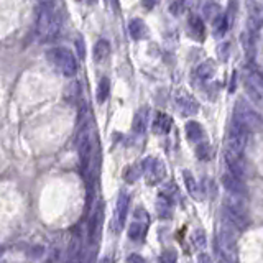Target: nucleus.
<instances>
[{
    "label": "nucleus",
    "mask_w": 263,
    "mask_h": 263,
    "mask_svg": "<svg viewBox=\"0 0 263 263\" xmlns=\"http://www.w3.org/2000/svg\"><path fill=\"white\" fill-rule=\"evenodd\" d=\"M100 263H112V260L109 258V256H105V258H102V261Z\"/></svg>",
    "instance_id": "obj_36"
},
{
    "label": "nucleus",
    "mask_w": 263,
    "mask_h": 263,
    "mask_svg": "<svg viewBox=\"0 0 263 263\" xmlns=\"http://www.w3.org/2000/svg\"><path fill=\"white\" fill-rule=\"evenodd\" d=\"M176 105L178 110L184 117H193L199 112V104H197V100L188 91H179L176 94Z\"/></svg>",
    "instance_id": "obj_9"
},
{
    "label": "nucleus",
    "mask_w": 263,
    "mask_h": 263,
    "mask_svg": "<svg viewBox=\"0 0 263 263\" xmlns=\"http://www.w3.org/2000/svg\"><path fill=\"white\" fill-rule=\"evenodd\" d=\"M248 132H245L242 127L232 122L229 128V137H227V153L232 157H243V150L247 147Z\"/></svg>",
    "instance_id": "obj_4"
},
{
    "label": "nucleus",
    "mask_w": 263,
    "mask_h": 263,
    "mask_svg": "<svg viewBox=\"0 0 263 263\" xmlns=\"http://www.w3.org/2000/svg\"><path fill=\"white\" fill-rule=\"evenodd\" d=\"M82 255V235L79 234L73 235V240H71L69 250H68V263H77Z\"/></svg>",
    "instance_id": "obj_18"
},
{
    "label": "nucleus",
    "mask_w": 263,
    "mask_h": 263,
    "mask_svg": "<svg viewBox=\"0 0 263 263\" xmlns=\"http://www.w3.org/2000/svg\"><path fill=\"white\" fill-rule=\"evenodd\" d=\"M202 14H204V17L206 19H209V20H214L216 17H219L220 15V7L217 4H214V2H211V4H206L204 5V9H202Z\"/></svg>",
    "instance_id": "obj_29"
},
{
    "label": "nucleus",
    "mask_w": 263,
    "mask_h": 263,
    "mask_svg": "<svg viewBox=\"0 0 263 263\" xmlns=\"http://www.w3.org/2000/svg\"><path fill=\"white\" fill-rule=\"evenodd\" d=\"M196 153H197V157H199V160L209 161V160H211V155H212L211 145H209L207 142L199 143V145H197V148H196Z\"/></svg>",
    "instance_id": "obj_28"
},
{
    "label": "nucleus",
    "mask_w": 263,
    "mask_h": 263,
    "mask_svg": "<svg viewBox=\"0 0 263 263\" xmlns=\"http://www.w3.org/2000/svg\"><path fill=\"white\" fill-rule=\"evenodd\" d=\"M229 25H230L229 17H227L225 14H220L219 17H216V19L212 20V33H214V37L219 38V40H222L225 37V33L229 32Z\"/></svg>",
    "instance_id": "obj_20"
},
{
    "label": "nucleus",
    "mask_w": 263,
    "mask_h": 263,
    "mask_svg": "<svg viewBox=\"0 0 263 263\" xmlns=\"http://www.w3.org/2000/svg\"><path fill=\"white\" fill-rule=\"evenodd\" d=\"M76 148H77V153H79L81 170L86 171L92 157V125L89 118H84L81 123L79 132H77V139H76Z\"/></svg>",
    "instance_id": "obj_1"
},
{
    "label": "nucleus",
    "mask_w": 263,
    "mask_h": 263,
    "mask_svg": "<svg viewBox=\"0 0 263 263\" xmlns=\"http://www.w3.org/2000/svg\"><path fill=\"white\" fill-rule=\"evenodd\" d=\"M102 220H104V216H102V207L97 206V207H95V211L92 212L91 225H89V237H91V240L95 242V245H97L99 237H100V229H102Z\"/></svg>",
    "instance_id": "obj_13"
},
{
    "label": "nucleus",
    "mask_w": 263,
    "mask_h": 263,
    "mask_svg": "<svg viewBox=\"0 0 263 263\" xmlns=\"http://www.w3.org/2000/svg\"><path fill=\"white\" fill-rule=\"evenodd\" d=\"M216 69H217L216 63H214L212 59H206L204 63H201L199 66H197V69H196V77H197V79H199L201 82L209 81L214 74H216Z\"/></svg>",
    "instance_id": "obj_19"
},
{
    "label": "nucleus",
    "mask_w": 263,
    "mask_h": 263,
    "mask_svg": "<svg viewBox=\"0 0 263 263\" xmlns=\"http://www.w3.org/2000/svg\"><path fill=\"white\" fill-rule=\"evenodd\" d=\"M186 134H188V139L194 143H199L202 139H204V128H202L201 123H197L194 120L186 123Z\"/></svg>",
    "instance_id": "obj_24"
},
{
    "label": "nucleus",
    "mask_w": 263,
    "mask_h": 263,
    "mask_svg": "<svg viewBox=\"0 0 263 263\" xmlns=\"http://www.w3.org/2000/svg\"><path fill=\"white\" fill-rule=\"evenodd\" d=\"M229 51H230V45L227 43H220L219 48H217V55H219V59L220 61H227L229 59Z\"/></svg>",
    "instance_id": "obj_32"
},
{
    "label": "nucleus",
    "mask_w": 263,
    "mask_h": 263,
    "mask_svg": "<svg viewBox=\"0 0 263 263\" xmlns=\"http://www.w3.org/2000/svg\"><path fill=\"white\" fill-rule=\"evenodd\" d=\"M110 53V45L107 40H99L94 46V61L95 63H102L109 58Z\"/></svg>",
    "instance_id": "obj_23"
},
{
    "label": "nucleus",
    "mask_w": 263,
    "mask_h": 263,
    "mask_svg": "<svg viewBox=\"0 0 263 263\" xmlns=\"http://www.w3.org/2000/svg\"><path fill=\"white\" fill-rule=\"evenodd\" d=\"M76 50H77V53H79L81 59L86 56V45H84V40H82V37H79L76 40Z\"/></svg>",
    "instance_id": "obj_33"
},
{
    "label": "nucleus",
    "mask_w": 263,
    "mask_h": 263,
    "mask_svg": "<svg viewBox=\"0 0 263 263\" xmlns=\"http://www.w3.org/2000/svg\"><path fill=\"white\" fill-rule=\"evenodd\" d=\"M191 240H193L194 247L197 250H204L206 248L207 240H206V234H204V230H202V229H196L193 232V235H191Z\"/></svg>",
    "instance_id": "obj_27"
},
{
    "label": "nucleus",
    "mask_w": 263,
    "mask_h": 263,
    "mask_svg": "<svg viewBox=\"0 0 263 263\" xmlns=\"http://www.w3.org/2000/svg\"><path fill=\"white\" fill-rule=\"evenodd\" d=\"M48 59L66 77H73L77 73V61L74 55L66 48H53L48 51Z\"/></svg>",
    "instance_id": "obj_3"
},
{
    "label": "nucleus",
    "mask_w": 263,
    "mask_h": 263,
    "mask_svg": "<svg viewBox=\"0 0 263 263\" xmlns=\"http://www.w3.org/2000/svg\"><path fill=\"white\" fill-rule=\"evenodd\" d=\"M128 33H130L132 40L140 41L147 37L148 30H147V25L140 19H134V20L128 22Z\"/></svg>",
    "instance_id": "obj_21"
},
{
    "label": "nucleus",
    "mask_w": 263,
    "mask_h": 263,
    "mask_svg": "<svg viewBox=\"0 0 263 263\" xmlns=\"http://www.w3.org/2000/svg\"><path fill=\"white\" fill-rule=\"evenodd\" d=\"M140 170H142V176L147 178L148 184H157L160 181H163V178L166 176L165 163H163V160H160V158L147 157L142 161Z\"/></svg>",
    "instance_id": "obj_7"
},
{
    "label": "nucleus",
    "mask_w": 263,
    "mask_h": 263,
    "mask_svg": "<svg viewBox=\"0 0 263 263\" xmlns=\"http://www.w3.org/2000/svg\"><path fill=\"white\" fill-rule=\"evenodd\" d=\"M150 227V216L142 207H137L134 212V219L128 225V238L132 242H142L147 235V230Z\"/></svg>",
    "instance_id": "obj_6"
},
{
    "label": "nucleus",
    "mask_w": 263,
    "mask_h": 263,
    "mask_svg": "<svg viewBox=\"0 0 263 263\" xmlns=\"http://www.w3.org/2000/svg\"><path fill=\"white\" fill-rule=\"evenodd\" d=\"M128 209H130V196L127 193H122L117 197L115 202V211H113V230L120 232L125 225V220L128 216Z\"/></svg>",
    "instance_id": "obj_8"
},
{
    "label": "nucleus",
    "mask_w": 263,
    "mask_h": 263,
    "mask_svg": "<svg viewBox=\"0 0 263 263\" xmlns=\"http://www.w3.org/2000/svg\"><path fill=\"white\" fill-rule=\"evenodd\" d=\"M140 176H142L140 165H139V166H134V168H128L127 173H125V179H127L128 183H135Z\"/></svg>",
    "instance_id": "obj_31"
},
{
    "label": "nucleus",
    "mask_w": 263,
    "mask_h": 263,
    "mask_svg": "<svg viewBox=\"0 0 263 263\" xmlns=\"http://www.w3.org/2000/svg\"><path fill=\"white\" fill-rule=\"evenodd\" d=\"M176 261H178V253L173 248L165 250V252L160 255V263H176Z\"/></svg>",
    "instance_id": "obj_30"
},
{
    "label": "nucleus",
    "mask_w": 263,
    "mask_h": 263,
    "mask_svg": "<svg viewBox=\"0 0 263 263\" xmlns=\"http://www.w3.org/2000/svg\"><path fill=\"white\" fill-rule=\"evenodd\" d=\"M222 184H224V188L229 191L230 196H235V197H243L245 196L243 183L240 181V179H237L232 175H229V173L222 176Z\"/></svg>",
    "instance_id": "obj_15"
},
{
    "label": "nucleus",
    "mask_w": 263,
    "mask_h": 263,
    "mask_svg": "<svg viewBox=\"0 0 263 263\" xmlns=\"http://www.w3.org/2000/svg\"><path fill=\"white\" fill-rule=\"evenodd\" d=\"M148 113H150L148 107H142V109L137 110L135 117H134V122H132V130H134L137 135L145 134L147 122H148Z\"/></svg>",
    "instance_id": "obj_17"
},
{
    "label": "nucleus",
    "mask_w": 263,
    "mask_h": 263,
    "mask_svg": "<svg viewBox=\"0 0 263 263\" xmlns=\"http://www.w3.org/2000/svg\"><path fill=\"white\" fill-rule=\"evenodd\" d=\"M188 27H189L191 37L202 41V38H204V33H206V28H204V23H202V20H201V17L191 15L189 22H188Z\"/></svg>",
    "instance_id": "obj_22"
},
{
    "label": "nucleus",
    "mask_w": 263,
    "mask_h": 263,
    "mask_svg": "<svg viewBox=\"0 0 263 263\" xmlns=\"http://www.w3.org/2000/svg\"><path fill=\"white\" fill-rule=\"evenodd\" d=\"M234 123H237L238 127H242L245 132H258L261 128V118L258 115V112L253 110L247 102L238 100V104H235L234 109Z\"/></svg>",
    "instance_id": "obj_2"
},
{
    "label": "nucleus",
    "mask_w": 263,
    "mask_h": 263,
    "mask_svg": "<svg viewBox=\"0 0 263 263\" xmlns=\"http://www.w3.org/2000/svg\"><path fill=\"white\" fill-rule=\"evenodd\" d=\"M127 263H147V261H145V258H143V256L137 255V253H132L128 258H127Z\"/></svg>",
    "instance_id": "obj_34"
},
{
    "label": "nucleus",
    "mask_w": 263,
    "mask_h": 263,
    "mask_svg": "<svg viewBox=\"0 0 263 263\" xmlns=\"http://www.w3.org/2000/svg\"><path fill=\"white\" fill-rule=\"evenodd\" d=\"M171 127H173V118L168 115V113L158 112L157 117H155L153 123H152L153 134H157V135H166L171 130Z\"/></svg>",
    "instance_id": "obj_12"
},
{
    "label": "nucleus",
    "mask_w": 263,
    "mask_h": 263,
    "mask_svg": "<svg viewBox=\"0 0 263 263\" xmlns=\"http://www.w3.org/2000/svg\"><path fill=\"white\" fill-rule=\"evenodd\" d=\"M225 163L229 166V175L234 178L243 181L247 178V166H245V161L242 157H232V155H225Z\"/></svg>",
    "instance_id": "obj_11"
},
{
    "label": "nucleus",
    "mask_w": 263,
    "mask_h": 263,
    "mask_svg": "<svg viewBox=\"0 0 263 263\" xmlns=\"http://www.w3.org/2000/svg\"><path fill=\"white\" fill-rule=\"evenodd\" d=\"M157 212L161 219H170L173 216V199L171 196L161 193L157 199Z\"/></svg>",
    "instance_id": "obj_16"
},
{
    "label": "nucleus",
    "mask_w": 263,
    "mask_h": 263,
    "mask_svg": "<svg viewBox=\"0 0 263 263\" xmlns=\"http://www.w3.org/2000/svg\"><path fill=\"white\" fill-rule=\"evenodd\" d=\"M183 179H184V184H186L188 193H189L191 197H193V199H196V201H202V199H204V191H202L201 184L196 181V179L193 178V175H191L188 170H184Z\"/></svg>",
    "instance_id": "obj_14"
},
{
    "label": "nucleus",
    "mask_w": 263,
    "mask_h": 263,
    "mask_svg": "<svg viewBox=\"0 0 263 263\" xmlns=\"http://www.w3.org/2000/svg\"><path fill=\"white\" fill-rule=\"evenodd\" d=\"M53 15H55V4L53 2H43L37 7V23H35V30H37V37L45 40L50 32Z\"/></svg>",
    "instance_id": "obj_5"
},
{
    "label": "nucleus",
    "mask_w": 263,
    "mask_h": 263,
    "mask_svg": "<svg viewBox=\"0 0 263 263\" xmlns=\"http://www.w3.org/2000/svg\"><path fill=\"white\" fill-rule=\"evenodd\" d=\"M61 25H63V15H61V12H55V15H53L51 27H50V32H48L46 40L56 38L58 33H59V30H61Z\"/></svg>",
    "instance_id": "obj_26"
},
{
    "label": "nucleus",
    "mask_w": 263,
    "mask_h": 263,
    "mask_svg": "<svg viewBox=\"0 0 263 263\" xmlns=\"http://www.w3.org/2000/svg\"><path fill=\"white\" fill-rule=\"evenodd\" d=\"M197 263H212V258L207 253H199L197 255Z\"/></svg>",
    "instance_id": "obj_35"
},
{
    "label": "nucleus",
    "mask_w": 263,
    "mask_h": 263,
    "mask_svg": "<svg viewBox=\"0 0 263 263\" xmlns=\"http://www.w3.org/2000/svg\"><path fill=\"white\" fill-rule=\"evenodd\" d=\"M109 92H110L109 77H102V79L99 81V86H97V102L104 104L107 100V97H109Z\"/></svg>",
    "instance_id": "obj_25"
},
{
    "label": "nucleus",
    "mask_w": 263,
    "mask_h": 263,
    "mask_svg": "<svg viewBox=\"0 0 263 263\" xmlns=\"http://www.w3.org/2000/svg\"><path fill=\"white\" fill-rule=\"evenodd\" d=\"M245 89H247L248 95L252 97L255 104H261V95H263V81L261 74L258 71H252L247 77H245Z\"/></svg>",
    "instance_id": "obj_10"
}]
</instances>
